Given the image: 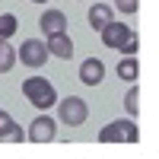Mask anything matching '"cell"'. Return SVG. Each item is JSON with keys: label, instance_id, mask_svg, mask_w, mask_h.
Instances as JSON below:
<instances>
[{"label": "cell", "instance_id": "6da1fadb", "mask_svg": "<svg viewBox=\"0 0 159 159\" xmlns=\"http://www.w3.org/2000/svg\"><path fill=\"white\" fill-rule=\"evenodd\" d=\"M22 96L29 99L38 111H45V108H51V105L57 102V92H54V86H51L45 76H25L22 80Z\"/></svg>", "mask_w": 159, "mask_h": 159}, {"label": "cell", "instance_id": "7a4b0ae2", "mask_svg": "<svg viewBox=\"0 0 159 159\" xmlns=\"http://www.w3.org/2000/svg\"><path fill=\"white\" fill-rule=\"evenodd\" d=\"M137 140H140V127L130 118H118L99 130V143H137Z\"/></svg>", "mask_w": 159, "mask_h": 159}, {"label": "cell", "instance_id": "3957f363", "mask_svg": "<svg viewBox=\"0 0 159 159\" xmlns=\"http://www.w3.org/2000/svg\"><path fill=\"white\" fill-rule=\"evenodd\" d=\"M57 111H61V121L64 124L80 127V124H86V118H89V105L80 99V96H67V99H61Z\"/></svg>", "mask_w": 159, "mask_h": 159}, {"label": "cell", "instance_id": "277c9868", "mask_svg": "<svg viewBox=\"0 0 159 159\" xmlns=\"http://www.w3.org/2000/svg\"><path fill=\"white\" fill-rule=\"evenodd\" d=\"M102 42H105V48H115V51H121L127 42H130V38H134V29H130V25L127 22H105L102 25Z\"/></svg>", "mask_w": 159, "mask_h": 159}, {"label": "cell", "instance_id": "5b68a950", "mask_svg": "<svg viewBox=\"0 0 159 159\" xmlns=\"http://www.w3.org/2000/svg\"><path fill=\"white\" fill-rule=\"evenodd\" d=\"M25 67H32V70H38V67H45V61L51 57L48 54V48H45V42H38V38H25V42L19 45V54H16Z\"/></svg>", "mask_w": 159, "mask_h": 159}, {"label": "cell", "instance_id": "8992f818", "mask_svg": "<svg viewBox=\"0 0 159 159\" xmlns=\"http://www.w3.org/2000/svg\"><path fill=\"white\" fill-rule=\"evenodd\" d=\"M54 137H57V121L48 118V115H38L29 127V140L32 143H51Z\"/></svg>", "mask_w": 159, "mask_h": 159}, {"label": "cell", "instance_id": "52a82bcc", "mask_svg": "<svg viewBox=\"0 0 159 159\" xmlns=\"http://www.w3.org/2000/svg\"><path fill=\"white\" fill-rule=\"evenodd\" d=\"M45 48H48V54H51V57H61V61H70V57H73V42H70V35H67V32L48 35Z\"/></svg>", "mask_w": 159, "mask_h": 159}, {"label": "cell", "instance_id": "ba28073f", "mask_svg": "<svg viewBox=\"0 0 159 159\" xmlns=\"http://www.w3.org/2000/svg\"><path fill=\"white\" fill-rule=\"evenodd\" d=\"M38 25H42V32H45V38H48V35L67 32V16H64L61 10H45L42 19H38Z\"/></svg>", "mask_w": 159, "mask_h": 159}, {"label": "cell", "instance_id": "9c48e42d", "mask_svg": "<svg viewBox=\"0 0 159 159\" xmlns=\"http://www.w3.org/2000/svg\"><path fill=\"white\" fill-rule=\"evenodd\" d=\"M105 76V64L99 57H86L83 64H80V80H83L86 86H99Z\"/></svg>", "mask_w": 159, "mask_h": 159}, {"label": "cell", "instance_id": "30bf717a", "mask_svg": "<svg viewBox=\"0 0 159 159\" xmlns=\"http://www.w3.org/2000/svg\"><path fill=\"white\" fill-rule=\"evenodd\" d=\"M86 19H89L92 29L99 32L102 25H105V22H111L115 16H111V7H108V3H96V7H89V16H86Z\"/></svg>", "mask_w": 159, "mask_h": 159}, {"label": "cell", "instance_id": "8fae6325", "mask_svg": "<svg viewBox=\"0 0 159 159\" xmlns=\"http://www.w3.org/2000/svg\"><path fill=\"white\" fill-rule=\"evenodd\" d=\"M137 73H140V64H137V57H134V54H127L124 61H118V76H121V80L134 83Z\"/></svg>", "mask_w": 159, "mask_h": 159}, {"label": "cell", "instance_id": "7c38bea8", "mask_svg": "<svg viewBox=\"0 0 159 159\" xmlns=\"http://www.w3.org/2000/svg\"><path fill=\"white\" fill-rule=\"evenodd\" d=\"M16 29H19V19L13 16V13H3V16H0V45H3Z\"/></svg>", "mask_w": 159, "mask_h": 159}, {"label": "cell", "instance_id": "4fadbf2b", "mask_svg": "<svg viewBox=\"0 0 159 159\" xmlns=\"http://www.w3.org/2000/svg\"><path fill=\"white\" fill-rule=\"evenodd\" d=\"M25 134H22V127L16 124V121H10L3 130H0V143H19Z\"/></svg>", "mask_w": 159, "mask_h": 159}, {"label": "cell", "instance_id": "5bb4252c", "mask_svg": "<svg viewBox=\"0 0 159 159\" xmlns=\"http://www.w3.org/2000/svg\"><path fill=\"white\" fill-rule=\"evenodd\" d=\"M13 64H16V51L3 42V45H0V73H10Z\"/></svg>", "mask_w": 159, "mask_h": 159}, {"label": "cell", "instance_id": "9a60e30c", "mask_svg": "<svg viewBox=\"0 0 159 159\" xmlns=\"http://www.w3.org/2000/svg\"><path fill=\"white\" fill-rule=\"evenodd\" d=\"M124 108H127L130 118L140 111V89H137V86H130V89H127V96H124Z\"/></svg>", "mask_w": 159, "mask_h": 159}, {"label": "cell", "instance_id": "2e32d148", "mask_svg": "<svg viewBox=\"0 0 159 159\" xmlns=\"http://www.w3.org/2000/svg\"><path fill=\"white\" fill-rule=\"evenodd\" d=\"M115 7L124 13V16H130V13H137V7H140V0H115Z\"/></svg>", "mask_w": 159, "mask_h": 159}, {"label": "cell", "instance_id": "e0dca14e", "mask_svg": "<svg viewBox=\"0 0 159 159\" xmlns=\"http://www.w3.org/2000/svg\"><path fill=\"white\" fill-rule=\"evenodd\" d=\"M121 54H137V35L130 38V42H127L124 48H121Z\"/></svg>", "mask_w": 159, "mask_h": 159}, {"label": "cell", "instance_id": "ac0fdd59", "mask_svg": "<svg viewBox=\"0 0 159 159\" xmlns=\"http://www.w3.org/2000/svg\"><path fill=\"white\" fill-rule=\"evenodd\" d=\"M10 121H13V118H10V111H3V108H0V130H3Z\"/></svg>", "mask_w": 159, "mask_h": 159}, {"label": "cell", "instance_id": "d6986e66", "mask_svg": "<svg viewBox=\"0 0 159 159\" xmlns=\"http://www.w3.org/2000/svg\"><path fill=\"white\" fill-rule=\"evenodd\" d=\"M32 3H48V0H32Z\"/></svg>", "mask_w": 159, "mask_h": 159}]
</instances>
